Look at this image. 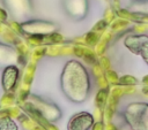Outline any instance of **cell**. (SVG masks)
Listing matches in <instances>:
<instances>
[{
    "mask_svg": "<svg viewBox=\"0 0 148 130\" xmlns=\"http://www.w3.org/2000/svg\"><path fill=\"white\" fill-rule=\"evenodd\" d=\"M94 124V117L89 113H79L74 115L69 123L68 130H88Z\"/></svg>",
    "mask_w": 148,
    "mask_h": 130,
    "instance_id": "cell-6",
    "label": "cell"
},
{
    "mask_svg": "<svg viewBox=\"0 0 148 130\" xmlns=\"http://www.w3.org/2000/svg\"><path fill=\"white\" fill-rule=\"evenodd\" d=\"M21 29L27 35L30 36H43L49 35L57 30V25L54 23H51L49 21H42V20H31L21 23Z\"/></svg>",
    "mask_w": 148,
    "mask_h": 130,
    "instance_id": "cell-4",
    "label": "cell"
},
{
    "mask_svg": "<svg viewBox=\"0 0 148 130\" xmlns=\"http://www.w3.org/2000/svg\"><path fill=\"white\" fill-rule=\"evenodd\" d=\"M119 84L121 86H130V85H138L139 79L135 78L132 75H124L123 77L119 78Z\"/></svg>",
    "mask_w": 148,
    "mask_h": 130,
    "instance_id": "cell-8",
    "label": "cell"
},
{
    "mask_svg": "<svg viewBox=\"0 0 148 130\" xmlns=\"http://www.w3.org/2000/svg\"><path fill=\"white\" fill-rule=\"evenodd\" d=\"M123 94H125V93H124V87H123V86H117V87L113 89V91H112V97L116 98V99H119Z\"/></svg>",
    "mask_w": 148,
    "mask_h": 130,
    "instance_id": "cell-13",
    "label": "cell"
},
{
    "mask_svg": "<svg viewBox=\"0 0 148 130\" xmlns=\"http://www.w3.org/2000/svg\"><path fill=\"white\" fill-rule=\"evenodd\" d=\"M130 24V21L125 20V18H121V20H118L114 24H113V29H117V30H121V29H125L127 28Z\"/></svg>",
    "mask_w": 148,
    "mask_h": 130,
    "instance_id": "cell-11",
    "label": "cell"
},
{
    "mask_svg": "<svg viewBox=\"0 0 148 130\" xmlns=\"http://www.w3.org/2000/svg\"><path fill=\"white\" fill-rule=\"evenodd\" d=\"M106 97H108V90H103L99 92L98 97H97V100H98V104L99 105H103L106 100Z\"/></svg>",
    "mask_w": 148,
    "mask_h": 130,
    "instance_id": "cell-14",
    "label": "cell"
},
{
    "mask_svg": "<svg viewBox=\"0 0 148 130\" xmlns=\"http://www.w3.org/2000/svg\"><path fill=\"white\" fill-rule=\"evenodd\" d=\"M62 87L68 97L77 102L83 101L89 92V76L86 68L77 61L67 62L62 71Z\"/></svg>",
    "mask_w": 148,
    "mask_h": 130,
    "instance_id": "cell-1",
    "label": "cell"
},
{
    "mask_svg": "<svg viewBox=\"0 0 148 130\" xmlns=\"http://www.w3.org/2000/svg\"><path fill=\"white\" fill-rule=\"evenodd\" d=\"M132 8H133V9H131L132 12L148 14V1H135L133 3Z\"/></svg>",
    "mask_w": 148,
    "mask_h": 130,
    "instance_id": "cell-9",
    "label": "cell"
},
{
    "mask_svg": "<svg viewBox=\"0 0 148 130\" xmlns=\"http://www.w3.org/2000/svg\"><path fill=\"white\" fill-rule=\"evenodd\" d=\"M17 75H18V70L15 66H9L5 69L3 76H2V82H3V86L6 90H9L14 86V84L17 79Z\"/></svg>",
    "mask_w": 148,
    "mask_h": 130,
    "instance_id": "cell-7",
    "label": "cell"
},
{
    "mask_svg": "<svg viewBox=\"0 0 148 130\" xmlns=\"http://www.w3.org/2000/svg\"><path fill=\"white\" fill-rule=\"evenodd\" d=\"M145 62H146V63L148 64V59H146V60H145Z\"/></svg>",
    "mask_w": 148,
    "mask_h": 130,
    "instance_id": "cell-20",
    "label": "cell"
},
{
    "mask_svg": "<svg viewBox=\"0 0 148 130\" xmlns=\"http://www.w3.org/2000/svg\"><path fill=\"white\" fill-rule=\"evenodd\" d=\"M108 77L110 78L112 84H119V78H118V76H117V74L114 71H109L108 72Z\"/></svg>",
    "mask_w": 148,
    "mask_h": 130,
    "instance_id": "cell-15",
    "label": "cell"
},
{
    "mask_svg": "<svg viewBox=\"0 0 148 130\" xmlns=\"http://www.w3.org/2000/svg\"><path fill=\"white\" fill-rule=\"evenodd\" d=\"M124 120L132 130H148V102L133 101L124 109Z\"/></svg>",
    "mask_w": 148,
    "mask_h": 130,
    "instance_id": "cell-2",
    "label": "cell"
},
{
    "mask_svg": "<svg viewBox=\"0 0 148 130\" xmlns=\"http://www.w3.org/2000/svg\"><path fill=\"white\" fill-rule=\"evenodd\" d=\"M64 10L73 20H83L88 13V0H61Z\"/></svg>",
    "mask_w": 148,
    "mask_h": 130,
    "instance_id": "cell-5",
    "label": "cell"
},
{
    "mask_svg": "<svg viewBox=\"0 0 148 130\" xmlns=\"http://www.w3.org/2000/svg\"><path fill=\"white\" fill-rule=\"evenodd\" d=\"M141 93H142L145 97L148 98V85H143V86H142V89H141Z\"/></svg>",
    "mask_w": 148,
    "mask_h": 130,
    "instance_id": "cell-17",
    "label": "cell"
},
{
    "mask_svg": "<svg viewBox=\"0 0 148 130\" xmlns=\"http://www.w3.org/2000/svg\"><path fill=\"white\" fill-rule=\"evenodd\" d=\"M134 1H148V0H134Z\"/></svg>",
    "mask_w": 148,
    "mask_h": 130,
    "instance_id": "cell-19",
    "label": "cell"
},
{
    "mask_svg": "<svg viewBox=\"0 0 148 130\" xmlns=\"http://www.w3.org/2000/svg\"><path fill=\"white\" fill-rule=\"evenodd\" d=\"M133 32L135 33H146V31H148V24H142V23H138L133 29Z\"/></svg>",
    "mask_w": 148,
    "mask_h": 130,
    "instance_id": "cell-12",
    "label": "cell"
},
{
    "mask_svg": "<svg viewBox=\"0 0 148 130\" xmlns=\"http://www.w3.org/2000/svg\"><path fill=\"white\" fill-rule=\"evenodd\" d=\"M124 46L133 54L140 55L143 60L148 59V35L128 33L124 38Z\"/></svg>",
    "mask_w": 148,
    "mask_h": 130,
    "instance_id": "cell-3",
    "label": "cell"
},
{
    "mask_svg": "<svg viewBox=\"0 0 148 130\" xmlns=\"http://www.w3.org/2000/svg\"><path fill=\"white\" fill-rule=\"evenodd\" d=\"M136 92L135 85H130V86H124V93L125 94H133Z\"/></svg>",
    "mask_w": 148,
    "mask_h": 130,
    "instance_id": "cell-16",
    "label": "cell"
},
{
    "mask_svg": "<svg viewBox=\"0 0 148 130\" xmlns=\"http://www.w3.org/2000/svg\"><path fill=\"white\" fill-rule=\"evenodd\" d=\"M141 82H142V84H143V85H148V75L143 76V78L141 79Z\"/></svg>",
    "mask_w": 148,
    "mask_h": 130,
    "instance_id": "cell-18",
    "label": "cell"
},
{
    "mask_svg": "<svg viewBox=\"0 0 148 130\" xmlns=\"http://www.w3.org/2000/svg\"><path fill=\"white\" fill-rule=\"evenodd\" d=\"M0 130H17L16 124L10 118H0Z\"/></svg>",
    "mask_w": 148,
    "mask_h": 130,
    "instance_id": "cell-10",
    "label": "cell"
}]
</instances>
